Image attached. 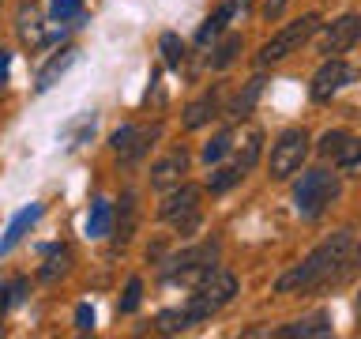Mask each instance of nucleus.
<instances>
[{"label": "nucleus", "mask_w": 361, "mask_h": 339, "mask_svg": "<svg viewBox=\"0 0 361 339\" xmlns=\"http://www.w3.org/2000/svg\"><path fill=\"white\" fill-rule=\"evenodd\" d=\"M357 79V68H350L343 56H324V64H320V72L312 76V87H309V95L312 102H331L343 87H350Z\"/></svg>", "instance_id": "nucleus-8"}, {"label": "nucleus", "mask_w": 361, "mask_h": 339, "mask_svg": "<svg viewBox=\"0 0 361 339\" xmlns=\"http://www.w3.org/2000/svg\"><path fill=\"white\" fill-rule=\"evenodd\" d=\"M185 174H188V155H185V151H169L162 162H154L151 185H154L158 192H166V189L180 185V181H185Z\"/></svg>", "instance_id": "nucleus-12"}, {"label": "nucleus", "mask_w": 361, "mask_h": 339, "mask_svg": "<svg viewBox=\"0 0 361 339\" xmlns=\"http://www.w3.org/2000/svg\"><path fill=\"white\" fill-rule=\"evenodd\" d=\"M49 19L53 23H75V19H83V4L79 0H49Z\"/></svg>", "instance_id": "nucleus-22"}, {"label": "nucleus", "mask_w": 361, "mask_h": 339, "mask_svg": "<svg viewBox=\"0 0 361 339\" xmlns=\"http://www.w3.org/2000/svg\"><path fill=\"white\" fill-rule=\"evenodd\" d=\"M241 177H245V174H241L237 166H222V170H214V174L207 177V189H211V192H226L230 185H237Z\"/></svg>", "instance_id": "nucleus-26"}, {"label": "nucleus", "mask_w": 361, "mask_h": 339, "mask_svg": "<svg viewBox=\"0 0 361 339\" xmlns=\"http://www.w3.org/2000/svg\"><path fill=\"white\" fill-rule=\"evenodd\" d=\"M275 335H279V339L331 335V316H327V313H312V316H305V321H293V324H286V328H275Z\"/></svg>", "instance_id": "nucleus-13"}, {"label": "nucleus", "mask_w": 361, "mask_h": 339, "mask_svg": "<svg viewBox=\"0 0 361 339\" xmlns=\"http://www.w3.org/2000/svg\"><path fill=\"white\" fill-rule=\"evenodd\" d=\"M75 56H79L75 49H61V53H56L53 61L38 72V79H34V90H38V95H45V90H49V87L56 83V79H61V76L68 72V68L75 64Z\"/></svg>", "instance_id": "nucleus-15"}, {"label": "nucleus", "mask_w": 361, "mask_h": 339, "mask_svg": "<svg viewBox=\"0 0 361 339\" xmlns=\"http://www.w3.org/2000/svg\"><path fill=\"white\" fill-rule=\"evenodd\" d=\"M109 222H113L109 200H94V203H90V215H87V234L90 237H106L109 234Z\"/></svg>", "instance_id": "nucleus-18"}, {"label": "nucleus", "mask_w": 361, "mask_h": 339, "mask_svg": "<svg viewBox=\"0 0 361 339\" xmlns=\"http://www.w3.org/2000/svg\"><path fill=\"white\" fill-rule=\"evenodd\" d=\"M316 27H320V16H316V11H309V16H301V19L286 23V27H282L279 34H271V38L264 42V49H259V64L267 68V64L286 61L293 49H301V45L312 38Z\"/></svg>", "instance_id": "nucleus-4"}, {"label": "nucleus", "mask_w": 361, "mask_h": 339, "mask_svg": "<svg viewBox=\"0 0 361 339\" xmlns=\"http://www.w3.org/2000/svg\"><path fill=\"white\" fill-rule=\"evenodd\" d=\"M259 90H264V79H248V87H245V95H237L233 98V106H230V113H233V117L237 121H241V117H248V113H252V106H256V98H259Z\"/></svg>", "instance_id": "nucleus-20"}, {"label": "nucleus", "mask_w": 361, "mask_h": 339, "mask_svg": "<svg viewBox=\"0 0 361 339\" xmlns=\"http://www.w3.org/2000/svg\"><path fill=\"white\" fill-rule=\"evenodd\" d=\"M158 136V129H135V124H121L117 132H113V155L121 158V162H135V158H143V151L151 147V140Z\"/></svg>", "instance_id": "nucleus-10"}, {"label": "nucleus", "mask_w": 361, "mask_h": 339, "mask_svg": "<svg viewBox=\"0 0 361 339\" xmlns=\"http://www.w3.org/2000/svg\"><path fill=\"white\" fill-rule=\"evenodd\" d=\"M0 4H4V0H0Z\"/></svg>", "instance_id": "nucleus-33"}, {"label": "nucleus", "mask_w": 361, "mask_h": 339, "mask_svg": "<svg viewBox=\"0 0 361 339\" xmlns=\"http://www.w3.org/2000/svg\"><path fill=\"white\" fill-rule=\"evenodd\" d=\"M75 328L79 332H90V328H94V309H90V305H79L75 309Z\"/></svg>", "instance_id": "nucleus-30"}, {"label": "nucleus", "mask_w": 361, "mask_h": 339, "mask_svg": "<svg viewBox=\"0 0 361 339\" xmlns=\"http://www.w3.org/2000/svg\"><path fill=\"white\" fill-rule=\"evenodd\" d=\"M8 68H11V53L0 49V83H8Z\"/></svg>", "instance_id": "nucleus-31"}, {"label": "nucleus", "mask_w": 361, "mask_h": 339, "mask_svg": "<svg viewBox=\"0 0 361 339\" xmlns=\"http://www.w3.org/2000/svg\"><path fill=\"white\" fill-rule=\"evenodd\" d=\"M16 34H19V42L27 45V49H42V45L49 42V30H45L42 8L34 4V0H27V4L19 8V16H16Z\"/></svg>", "instance_id": "nucleus-11"}, {"label": "nucleus", "mask_w": 361, "mask_h": 339, "mask_svg": "<svg viewBox=\"0 0 361 339\" xmlns=\"http://www.w3.org/2000/svg\"><path fill=\"white\" fill-rule=\"evenodd\" d=\"M162 56H166V64L169 68H180V61H185V42L177 38V34H162Z\"/></svg>", "instance_id": "nucleus-27"}, {"label": "nucleus", "mask_w": 361, "mask_h": 339, "mask_svg": "<svg viewBox=\"0 0 361 339\" xmlns=\"http://www.w3.org/2000/svg\"><path fill=\"white\" fill-rule=\"evenodd\" d=\"M259 143H264V136L259 132H248L245 140H241V147H237V170H241V174H248V170L256 166V158H259Z\"/></svg>", "instance_id": "nucleus-19"}, {"label": "nucleus", "mask_w": 361, "mask_h": 339, "mask_svg": "<svg viewBox=\"0 0 361 339\" xmlns=\"http://www.w3.org/2000/svg\"><path fill=\"white\" fill-rule=\"evenodd\" d=\"M237 53H241V34H230V38H222V45L214 49V56H211V68H230L233 61H237Z\"/></svg>", "instance_id": "nucleus-21"}, {"label": "nucleus", "mask_w": 361, "mask_h": 339, "mask_svg": "<svg viewBox=\"0 0 361 339\" xmlns=\"http://www.w3.org/2000/svg\"><path fill=\"white\" fill-rule=\"evenodd\" d=\"M305 158H309V136H305V129H286L275 143H271L267 170L275 181H286L305 166Z\"/></svg>", "instance_id": "nucleus-5"}, {"label": "nucleus", "mask_w": 361, "mask_h": 339, "mask_svg": "<svg viewBox=\"0 0 361 339\" xmlns=\"http://www.w3.org/2000/svg\"><path fill=\"white\" fill-rule=\"evenodd\" d=\"M357 305H361V298H357Z\"/></svg>", "instance_id": "nucleus-32"}, {"label": "nucleus", "mask_w": 361, "mask_h": 339, "mask_svg": "<svg viewBox=\"0 0 361 339\" xmlns=\"http://www.w3.org/2000/svg\"><path fill=\"white\" fill-rule=\"evenodd\" d=\"M68 260H72V253L68 249H49V260L42 264V279H56L68 271Z\"/></svg>", "instance_id": "nucleus-25"}, {"label": "nucleus", "mask_w": 361, "mask_h": 339, "mask_svg": "<svg viewBox=\"0 0 361 339\" xmlns=\"http://www.w3.org/2000/svg\"><path fill=\"white\" fill-rule=\"evenodd\" d=\"M343 192V181L331 170H305L301 181L293 185V208H298L301 219H320V215L331 208Z\"/></svg>", "instance_id": "nucleus-2"}, {"label": "nucleus", "mask_w": 361, "mask_h": 339, "mask_svg": "<svg viewBox=\"0 0 361 339\" xmlns=\"http://www.w3.org/2000/svg\"><path fill=\"white\" fill-rule=\"evenodd\" d=\"M185 328H192L188 313H185V305H180V309H166V313H158V332H185Z\"/></svg>", "instance_id": "nucleus-24"}, {"label": "nucleus", "mask_w": 361, "mask_h": 339, "mask_svg": "<svg viewBox=\"0 0 361 339\" xmlns=\"http://www.w3.org/2000/svg\"><path fill=\"white\" fill-rule=\"evenodd\" d=\"M158 219L162 222H173L180 234L196 230L200 226V189L196 185H173V192L162 200V208H158Z\"/></svg>", "instance_id": "nucleus-6"}, {"label": "nucleus", "mask_w": 361, "mask_h": 339, "mask_svg": "<svg viewBox=\"0 0 361 339\" xmlns=\"http://www.w3.org/2000/svg\"><path fill=\"white\" fill-rule=\"evenodd\" d=\"M320 155L331 158L338 170H354V166H361V140L350 136V132H343V129L324 132L320 136Z\"/></svg>", "instance_id": "nucleus-9"}, {"label": "nucleus", "mask_w": 361, "mask_h": 339, "mask_svg": "<svg viewBox=\"0 0 361 339\" xmlns=\"http://www.w3.org/2000/svg\"><path fill=\"white\" fill-rule=\"evenodd\" d=\"M140 294H143V282L140 279H128L124 298H121V313H135V309H140Z\"/></svg>", "instance_id": "nucleus-28"}, {"label": "nucleus", "mask_w": 361, "mask_h": 339, "mask_svg": "<svg viewBox=\"0 0 361 339\" xmlns=\"http://www.w3.org/2000/svg\"><path fill=\"white\" fill-rule=\"evenodd\" d=\"M233 294H237V275H233V271H226V268H211L207 275H203V279L196 282L192 298L185 302L188 321H192V324L207 321L211 313H219L222 305H230V302H233Z\"/></svg>", "instance_id": "nucleus-3"}, {"label": "nucleus", "mask_w": 361, "mask_h": 339, "mask_svg": "<svg viewBox=\"0 0 361 339\" xmlns=\"http://www.w3.org/2000/svg\"><path fill=\"white\" fill-rule=\"evenodd\" d=\"M211 117H219V90H207L185 109V129H203Z\"/></svg>", "instance_id": "nucleus-16"}, {"label": "nucleus", "mask_w": 361, "mask_h": 339, "mask_svg": "<svg viewBox=\"0 0 361 339\" xmlns=\"http://www.w3.org/2000/svg\"><path fill=\"white\" fill-rule=\"evenodd\" d=\"M230 147H233V132H219L207 147H203V162H207V166L211 162H222V158L230 155Z\"/></svg>", "instance_id": "nucleus-23"}, {"label": "nucleus", "mask_w": 361, "mask_h": 339, "mask_svg": "<svg viewBox=\"0 0 361 339\" xmlns=\"http://www.w3.org/2000/svg\"><path fill=\"white\" fill-rule=\"evenodd\" d=\"M248 4H245V0H230V4H222L219 11H214V16L207 19V23H203V27H200V34H196V42H207V38H214V34H219L222 27H226V23H230L233 16H237V11H245Z\"/></svg>", "instance_id": "nucleus-17"}, {"label": "nucleus", "mask_w": 361, "mask_h": 339, "mask_svg": "<svg viewBox=\"0 0 361 339\" xmlns=\"http://www.w3.org/2000/svg\"><path fill=\"white\" fill-rule=\"evenodd\" d=\"M357 42H361V16L346 11V16L331 19L320 34H316V53L320 56H338V53L354 49Z\"/></svg>", "instance_id": "nucleus-7"}, {"label": "nucleus", "mask_w": 361, "mask_h": 339, "mask_svg": "<svg viewBox=\"0 0 361 339\" xmlns=\"http://www.w3.org/2000/svg\"><path fill=\"white\" fill-rule=\"evenodd\" d=\"M361 260V245L354 242L350 230L331 234L324 245H316L298 268H290L286 275L275 282L279 294H309V290H324V287H338L354 275Z\"/></svg>", "instance_id": "nucleus-1"}, {"label": "nucleus", "mask_w": 361, "mask_h": 339, "mask_svg": "<svg viewBox=\"0 0 361 339\" xmlns=\"http://www.w3.org/2000/svg\"><path fill=\"white\" fill-rule=\"evenodd\" d=\"M132 222H135V196L128 192V196H124V222H121V242H128V234H132Z\"/></svg>", "instance_id": "nucleus-29"}, {"label": "nucleus", "mask_w": 361, "mask_h": 339, "mask_svg": "<svg viewBox=\"0 0 361 339\" xmlns=\"http://www.w3.org/2000/svg\"><path fill=\"white\" fill-rule=\"evenodd\" d=\"M38 215H42V203H30V208H23V211L16 215V219H11L8 234L0 237V256H4V253H11V249H16V242H19V237L27 234V230H30L34 222H38Z\"/></svg>", "instance_id": "nucleus-14"}]
</instances>
